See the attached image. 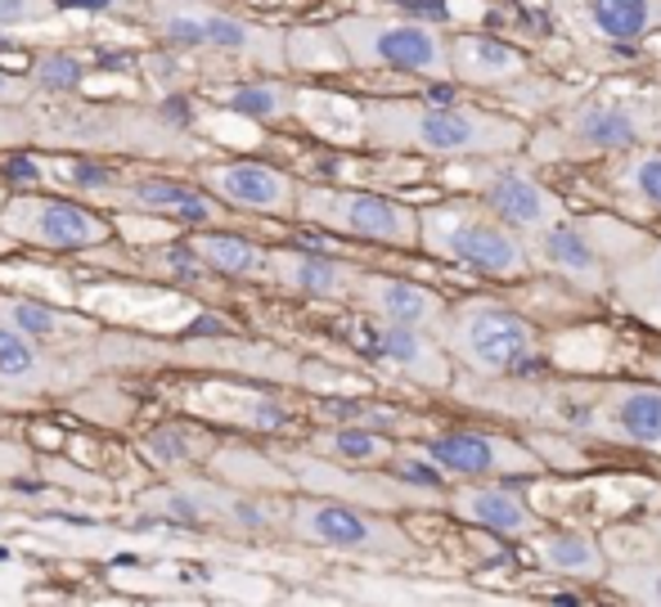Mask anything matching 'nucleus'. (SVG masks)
<instances>
[{
	"mask_svg": "<svg viewBox=\"0 0 661 607\" xmlns=\"http://www.w3.org/2000/svg\"><path fill=\"white\" fill-rule=\"evenodd\" d=\"M36 149L59 154H126L154 162H194L199 139L189 135L180 104H109L81 95H32L27 100Z\"/></svg>",
	"mask_w": 661,
	"mask_h": 607,
	"instance_id": "obj_1",
	"label": "nucleus"
},
{
	"mask_svg": "<svg viewBox=\"0 0 661 607\" xmlns=\"http://www.w3.org/2000/svg\"><path fill=\"white\" fill-rule=\"evenodd\" d=\"M356 135L378 154H418L446 162L513 158L527 145V126L478 104L437 100H365L356 104Z\"/></svg>",
	"mask_w": 661,
	"mask_h": 607,
	"instance_id": "obj_2",
	"label": "nucleus"
},
{
	"mask_svg": "<svg viewBox=\"0 0 661 607\" xmlns=\"http://www.w3.org/2000/svg\"><path fill=\"white\" fill-rule=\"evenodd\" d=\"M661 139L657 95H585L562 109L558 122L527 135L531 162H576V158H617L635 145Z\"/></svg>",
	"mask_w": 661,
	"mask_h": 607,
	"instance_id": "obj_3",
	"label": "nucleus"
},
{
	"mask_svg": "<svg viewBox=\"0 0 661 607\" xmlns=\"http://www.w3.org/2000/svg\"><path fill=\"white\" fill-rule=\"evenodd\" d=\"M437 338L468 379H523L545 356L536 319L495 297H463L446 306Z\"/></svg>",
	"mask_w": 661,
	"mask_h": 607,
	"instance_id": "obj_4",
	"label": "nucleus"
},
{
	"mask_svg": "<svg viewBox=\"0 0 661 607\" xmlns=\"http://www.w3.org/2000/svg\"><path fill=\"white\" fill-rule=\"evenodd\" d=\"M428 257L478 270L491 279H527L531 252L527 239L508 229L482 199H446L433 207H418V244Z\"/></svg>",
	"mask_w": 661,
	"mask_h": 607,
	"instance_id": "obj_5",
	"label": "nucleus"
},
{
	"mask_svg": "<svg viewBox=\"0 0 661 607\" xmlns=\"http://www.w3.org/2000/svg\"><path fill=\"white\" fill-rule=\"evenodd\" d=\"M145 23L171 50H212L225 59H244L275 77L289 72V36L248 23L239 14L212 10L203 0H149Z\"/></svg>",
	"mask_w": 661,
	"mask_h": 607,
	"instance_id": "obj_6",
	"label": "nucleus"
},
{
	"mask_svg": "<svg viewBox=\"0 0 661 607\" xmlns=\"http://www.w3.org/2000/svg\"><path fill=\"white\" fill-rule=\"evenodd\" d=\"M328 32H334V45L351 68L450 81V36L428 19L369 10V14L338 19Z\"/></svg>",
	"mask_w": 661,
	"mask_h": 607,
	"instance_id": "obj_7",
	"label": "nucleus"
},
{
	"mask_svg": "<svg viewBox=\"0 0 661 607\" xmlns=\"http://www.w3.org/2000/svg\"><path fill=\"white\" fill-rule=\"evenodd\" d=\"M648 235L617 216H567L527 239L531 266L549 270L576 293H607L612 266L630 257Z\"/></svg>",
	"mask_w": 661,
	"mask_h": 607,
	"instance_id": "obj_8",
	"label": "nucleus"
},
{
	"mask_svg": "<svg viewBox=\"0 0 661 607\" xmlns=\"http://www.w3.org/2000/svg\"><path fill=\"white\" fill-rule=\"evenodd\" d=\"M68 180L86 203H109L117 212L163 216V221H176L189 229L229 221V207L216 203L203 184H184L163 171H109L104 162H77Z\"/></svg>",
	"mask_w": 661,
	"mask_h": 607,
	"instance_id": "obj_9",
	"label": "nucleus"
},
{
	"mask_svg": "<svg viewBox=\"0 0 661 607\" xmlns=\"http://www.w3.org/2000/svg\"><path fill=\"white\" fill-rule=\"evenodd\" d=\"M298 221L328 229V235L383 244V248H414L418 244V207L373 194V190H343V184H302L298 180Z\"/></svg>",
	"mask_w": 661,
	"mask_h": 607,
	"instance_id": "obj_10",
	"label": "nucleus"
},
{
	"mask_svg": "<svg viewBox=\"0 0 661 607\" xmlns=\"http://www.w3.org/2000/svg\"><path fill=\"white\" fill-rule=\"evenodd\" d=\"M289 531L302 544L334 549V553H365V558H414V540L388 513L343 495H302L289 504Z\"/></svg>",
	"mask_w": 661,
	"mask_h": 607,
	"instance_id": "obj_11",
	"label": "nucleus"
},
{
	"mask_svg": "<svg viewBox=\"0 0 661 607\" xmlns=\"http://www.w3.org/2000/svg\"><path fill=\"white\" fill-rule=\"evenodd\" d=\"M0 229L36 252H90L113 239V221L86 203V199H59V194H10L0 207Z\"/></svg>",
	"mask_w": 661,
	"mask_h": 607,
	"instance_id": "obj_12",
	"label": "nucleus"
},
{
	"mask_svg": "<svg viewBox=\"0 0 661 607\" xmlns=\"http://www.w3.org/2000/svg\"><path fill=\"white\" fill-rule=\"evenodd\" d=\"M423 454H428L455 482H468V477H540L545 473V459L536 454V446L517 441L508 432H495V428H455V432L428 437L423 441Z\"/></svg>",
	"mask_w": 661,
	"mask_h": 607,
	"instance_id": "obj_13",
	"label": "nucleus"
},
{
	"mask_svg": "<svg viewBox=\"0 0 661 607\" xmlns=\"http://www.w3.org/2000/svg\"><path fill=\"white\" fill-rule=\"evenodd\" d=\"M478 199L523 239L572 216L562 194L549 190L531 162H508V158H486V167L478 176Z\"/></svg>",
	"mask_w": 661,
	"mask_h": 607,
	"instance_id": "obj_14",
	"label": "nucleus"
},
{
	"mask_svg": "<svg viewBox=\"0 0 661 607\" xmlns=\"http://www.w3.org/2000/svg\"><path fill=\"white\" fill-rule=\"evenodd\" d=\"M194 180L203 190L225 203L229 212H257V216H279L293 221L298 207V180L257 158H221V162H199Z\"/></svg>",
	"mask_w": 661,
	"mask_h": 607,
	"instance_id": "obj_15",
	"label": "nucleus"
},
{
	"mask_svg": "<svg viewBox=\"0 0 661 607\" xmlns=\"http://www.w3.org/2000/svg\"><path fill=\"white\" fill-rule=\"evenodd\" d=\"M356 261L324 257V252H302V248H266V270L261 279L279 293L293 297H315V302H351L360 284Z\"/></svg>",
	"mask_w": 661,
	"mask_h": 607,
	"instance_id": "obj_16",
	"label": "nucleus"
},
{
	"mask_svg": "<svg viewBox=\"0 0 661 607\" xmlns=\"http://www.w3.org/2000/svg\"><path fill=\"white\" fill-rule=\"evenodd\" d=\"M373 319V315H369ZM369 351L383 356L401 379L433 387V392H450L455 383V360L446 356L441 338L433 329H418V324H396V319H373L369 324Z\"/></svg>",
	"mask_w": 661,
	"mask_h": 607,
	"instance_id": "obj_17",
	"label": "nucleus"
},
{
	"mask_svg": "<svg viewBox=\"0 0 661 607\" xmlns=\"http://www.w3.org/2000/svg\"><path fill=\"white\" fill-rule=\"evenodd\" d=\"M446 508L468 527H482L491 536H513V540H527L536 527H545L531 499L523 491L504 486L500 477H468V482L450 486Z\"/></svg>",
	"mask_w": 661,
	"mask_h": 607,
	"instance_id": "obj_18",
	"label": "nucleus"
},
{
	"mask_svg": "<svg viewBox=\"0 0 661 607\" xmlns=\"http://www.w3.org/2000/svg\"><path fill=\"white\" fill-rule=\"evenodd\" d=\"M356 306H365V315L373 319H396V324H418V329H433L446 315V297L418 279L405 274H378V270H360V284H356Z\"/></svg>",
	"mask_w": 661,
	"mask_h": 607,
	"instance_id": "obj_19",
	"label": "nucleus"
},
{
	"mask_svg": "<svg viewBox=\"0 0 661 607\" xmlns=\"http://www.w3.org/2000/svg\"><path fill=\"white\" fill-rule=\"evenodd\" d=\"M531 77V64L517 45L486 36V32H463L450 36V81L482 86V90H504Z\"/></svg>",
	"mask_w": 661,
	"mask_h": 607,
	"instance_id": "obj_20",
	"label": "nucleus"
},
{
	"mask_svg": "<svg viewBox=\"0 0 661 607\" xmlns=\"http://www.w3.org/2000/svg\"><path fill=\"white\" fill-rule=\"evenodd\" d=\"M553 10L590 41H643L661 27V0H553Z\"/></svg>",
	"mask_w": 661,
	"mask_h": 607,
	"instance_id": "obj_21",
	"label": "nucleus"
},
{
	"mask_svg": "<svg viewBox=\"0 0 661 607\" xmlns=\"http://www.w3.org/2000/svg\"><path fill=\"white\" fill-rule=\"evenodd\" d=\"M531 558L549 572V576H567V581H598L607 576V544L590 531H572V527H536L527 536Z\"/></svg>",
	"mask_w": 661,
	"mask_h": 607,
	"instance_id": "obj_22",
	"label": "nucleus"
},
{
	"mask_svg": "<svg viewBox=\"0 0 661 607\" xmlns=\"http://www.w3.org/2000/svg\"><path fill=\"white\" fill-rule=\"evenodd\" d=\"M184 244L194 248V257L212 274H225V279H261V270H266V248L244 235H229L221 225H199Z\"/></svg>",
	"mask_w": 661,
	"mask_h": 607,
	"instance_id": "obj_23",
	"label": "nucleus"
},
{
	"mask_svg": "<svg viewBox=\"0 0 661 607\" xmlns=\"http://www.w3.org/2000/svg\"><path fill=\"white\" fill-rule=\"evenodd\" d=\"M298 95L302 90L293 81H283V77H261V81H239V86H229L221 90V104L234 113V117H248L257 126H275L283 117H293L298 113Z\"/></svg>",
	"mask_w": 661,
	"mask_h": 607,
	"instance_id": "obj_24",
	"label": "nucleus"
},
{
	"mask_svg": "<svg viewBox=\"0 0 661 607\" xmlns=\"http://www.w3.org/2000/svg\"><path fill=\"white\" fill-rule=\"evenodd\" d=\"M607 184L617 199L639 203L648 212H661V139L657 145H635V149L617 154Z\"/></svg>",
	"mask_w": 661,
	"mask_h": 607,
	"instance_id": "obj_25",
	"label": "nucleus"
},
{
	"mask_svg": "<svg viewBox=\"0 0 661 607\" xmlns=\"http://www.w3.org/2000/svg\"><path fill=\"white\" fill-rule=\"evenodd\" d=\"M0 324H10V329H19L32 342L64 338V334H77V329H94L90 319H81L72 311H59L51 302H32V297H0Z\"/></svg>",
	"mask_w": 661,
	"mask_h": 607,
	"instance_id": "obj_26",
	"label": "nucleus"
},
{
	"mask_svg": "<svg viewBox=\"0 0 661 607\" xmlns=\"http://www.w3.org/2000/svg\"><path fill=\"white\" fill-rule=\"evenodd\" d=\"M607 293L617 297L626 311L652 293H661V239H643L630 257H621L612 266V279H607Z\"/></svg>",
	"mask_w": 661,
	"mask_h": 607,
	"instance_id": "obj_27",
	"label": "nucleus"
},
{
	"mask_svg": "<svg viewBox=\"0 0 661 607\" xmlns=\"http://www.w3.org/2000/svg\"><path fill=\"white\" fill-rule=\"evenodd\" d=\"M139 450H145L149 463H158V469L171 473V469H184V463H203L208 450H212V437L194 424H163L139 441Z\"/></svg>",
	"mask_w": 661,
	"mask_h": 607,
	"instance_id": "obj_28",
	"label": "nucleus"
},
{
	"mask_svg": "<svg viewBox=\"0 0 661 607\" xmlns=\"http://www.w3.org/2000/svg\"><path fill=\"white\" fill-rule=\"evenodd\" d=\"M324 450L334 454L338 463H360V469H378L396 454L392 437L378 432V428H365V424H343V428H328L324 432Z\"/></svg>",
	"mask_w": 661,
	"mask_h": 607,
	"instance_id": "obj_29",
	"label": "nucleus"
},
{
	"mask_svg": "<svg viewBox=\"0 0 661 607\" xmlns=\"http://www.w3.org/2000/svg\"><path fill=\"white\" fill-rule=\"evenodd\" d=\"M603 585H607L612 594L630 598V603L661 607V549H652L648 558H626V563H607Z\"/></svg>",
	"mask_w": 661,
	"mask_h": 607,
	"instance_id": "obj_30",
	"label": "nucleus"
},
{
	"mask_svg": "<svg viewBox=\"0 0 661 607\" xmlns=\"http://www.w3.org/2000/svg\"><path fill=\"white\" fill-rule=\"evenodd\" d=\"M41 351L10 324H0V383L5 387H36L41 383Z\"/></svg>",
	"mask_w": 661,
	"mask_h": 607,
	"instance_id": "obj_31",
	"label": "nucleus"
},
{
	"mask_svg": "<svg viewBox=\"0 0 661 607\" xmlns=\"http://www.w3.org/2000/svg\"><path fill=\"white\" fill-rule=\"evenodd\" d=\"M81 64L77 55H64V50H45L36 64H32V95H77L81 90Z\"/></svg>",
	"mask_w": 661,
	"mask_h": 607,
	"instance_id": "obj_32",
	"label": "nucleus"
},
{
	"mask_svg": "<svg viewBox=\"0 0 661 607\" xmlns=\"http://www.w3.org/2000/svg\"><path fill=\"white\" fill-rule=\"evenodd\" d=\"M0 149H5V154H27V149H36L27 104H0Z\"/></svg>",
	"mask_w": 661,
	"mask_h": 607,
	"instance_id": "obj_33",
	"label": "nucleus"
},
{
	"mask_svg": "<svg viewBox=\"0 0 661 607\" xmlns=\"http://www.w3.org/2000/svg\"><path fill=\"white\" fill-rule=\"evenodd\" d=\"M55 14H59V10L51 5V0H0V32L51 23Z\"/></svg>",
	"mask_w": 661,
	"mask_h": 607,
	"instance_id": "obj_34",
	"label": "nucleus"
},
{
	"mask_svg": "<svg viewBox=\"0 0 661 607\" xmlns=\"http://www.w3.org/2000/svg\"><path fill=\"white\" fill-rule=\"evenodd\" d=\"M360 5H369L378 14H410V19L441 14V0H360Z\"/></svg>",
	"mask_w": 661,
	"mask_h": 607,
	"instance_id": "obj_35",
	"label": "nucleus"
},
{
	"mask_svg": "<svg viewBox=\"0 0 661 607\" xmlns=\"http://www.w3.org/2000/svg\"><path fill=\"white\" fill-rule=\"evenodd\" d=\"M27 100H32V81L0 68V104H27Z\"/></svg>",
	"mask_w": 661,
	"mask_h": 607,
	"instance_id": "obj_36",
	"label": "nucleus"
},
{
	"mask_svg": "<svg viewBox=\"0 0 661 607\" xmlns=\"http://www.w3.org/2000/svg\"><path fill=\"white\" fill-rule=\"evenodd\" d=\"M55 10H81V14H109V10H117L122 0H51Z\"/></svg>",
	"mask_w": 661,
	"mask_h": 607,
	"instance_id": "obj_37",
	"label": "nucleus"
},
{
	"mask_svg": "<svg viewBox=\"0 0 661 607\" xmlns=\"http://www.w3.org/2000/svg\"><path fill=\"white\" fill-rule=\"evenodd\" d=\"M630 315H635V319H643L648 329H657V334H661V293H652V297L635 302V306H630Z\"/></svg>",
	"mask_w": 661,
	"mask_h": 607,
	"instance_id": "obj_38",
	"label": "nucleus"
},
{
	"mask_svg": "<svg viewBox=\"0 0 661 607\" xmlns=\"http://www.w3.org/2000/svg\"><path fill=\"white\" fill-rule=\"evenodd\" d=\"M643 531L652 536V544L661 549V513H648V522H643Z\"/></svg>",
	"mask_w": 661,
	"mask_h": 607,
	"instance_id": "obj_39",
	"label": "nucleus"
},
{
	"mask_svg": "<svg viewBox=\"0 0 661 607\" xmlns=\"http://www.w3.org/2000/svg\"><path fill=\"white\" fill-rule=\"evenodd\" d=\"M10 252H19V244L5 235V229H0V257H10Z\"/></svg>",
	"mask_w": 661,
	"mask_h": 607,
	"instance_id": "obj_40",
	"label": "nucleus"
},
{
	"mask_svg": "<svg viewBox=\"0 0 661 607\" xmlns=\"http://www.w3.org/2000/svg\"><path fill=\"white\" fill-rule=\"evenodd\" d=\"M5 199H10V180H5V171H0V207H5Z\"/></svg>",
	"mask_w": 661,
	"mask_h": 607,
	"instance_id": "obj_41",
	"label": "nucleus"
}]
</instances>
